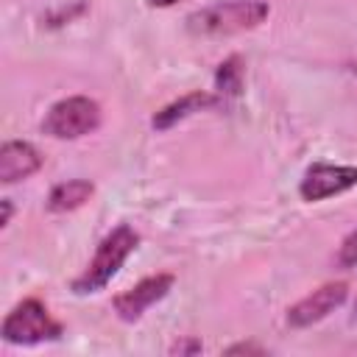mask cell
<instances>
[{
	"label": "cell",
	"instance_id": "1",
	"mask_svg": "<svg viewBox=\"0 0 357 357\" xmlns=\"http://www.w3.org/2000/svg\"><path fill=\"white\" fill-rule=\"evenodd\" d=\"M271 14V6L265 0H220L212 6H204L192 14H187L184 25L192 36H231L243 31H254L262 25Z\"/></svg>",
	"mask_w": 357,
	"mask_h": 357
},
{
	"label": "cell",
	"instance_id": "2",
	"mask_svg": "<svg viewBox=\"0 0 357 357\" xmlns=\"http://www.w3.org/2000/svg\"><path fill=\"white\" fill-rule=\"evenodd\" d=\"M139 245V234L134 231V226L128 223H117L95 248L89 265L70 282V290L75 296H92L98 290H103L114 276L117 271L123 268V262L137 251Z\"/></svg>",
	"mask_w": 357,
	"mask_h": 357
},
{
	"label": "cell",
	"instance_id": "3",
	"mask_svg": "<svg viewBox=\"0 0 357 357\" xmlns=\"http://www.w3.org/2000/svg\"><path fill=\"white\" fill-rule=\"evenodd\" d=\"M0 335L11 346H39L59 340L64 335V326L47 312L39 298H25L3 318Z\"/></svg>",
	"mask_w": 357,
	"mask_h": 357
},
{
	"label": "cell",
	"instance_id": "4",
	"mask_svg": "<svg viewBox=\"0 0 357 357\" xmlns=\"http://www.w3.org/2000/svg\"><path fill=\"white\" fill-rule=\"evenodd\" d=\"M103 123L100 103L86 98V95H70L56 100L45 117H42V131L53 139H78L92 131H98Z\"/></svg>",
	"mask_w": 357,
	"mask_h": 357
},
{
	"label": "cell",
	"instance_id": "5",
	"mask_svg": "<svg viewBox=\"0 0 357 357\" xmlns=\"http://www.w3.org/2000/svg\"><path fill=\"white\" fill-rule=\"evenodd\" d=\"M357 187V165H332V162H312L301 181H298V195L307 204H318L335 195L349 192Z\"/></svg>",
	"mask_w": 357,
	"mask_h": 357
},
{
	"label": "cell",
	"instance_id": "6",
	"mask_svg": "<svg viewBox=\"0 0 357 357\" xmlns=\"http://www.w3.org/2000/svg\"><path fill=\"white\" fill-rule=\"evenodd\" d=\"M173 282H176L173 273H153V276L139 279L134 287H128L120 296H114V301H112L114 315L120 321H126V324L139 321L156 301H162L173 290Z\"/></svg>",
	"mask_w": 357,
	"mask_h": 357
},
{
	"label": "cell",
	"instance_id": "7",
	"mask_svg": "<svg viewBox=\"0 0 357 357\" xmlns=\"http://www.w3.org/2000/svg\"><path fill=\"white\" fill-rule=\"evenodd\" d=\"M346 296H349L346 282H326L287 310V324L293 329H307V326L324 321L326 315H332L346 301Z\"/></svg>",
	"mask_w": 357,
	"mask_h": 357
},
{
	"label": "cell",
	"instance_id": "8",
	"mask_svg": "<svg viewBox=\"0 0 357 357\" xmlns=\"http://www.w3.org/2000/svg\"><path fill=\"white\" fill-rule=\"evenodd\" d=\"M42 162H45V156L36 151V145H31L25 139H8L0 148V181L6 187L25 181L42 167Z\"/></svg>",
	"mask_w": 357,
	"mask_h": 357
},
{
	"label": "cell",
	"instance_id": "9",
	"mask_svg": "<svg viewBox=\"0 0 357 357\" xmlns=\"http://www.w3.org/2000/svg\"><path fill=\"white\" fill-rule=\"evenodd\" d=\"M223 98L218 92H206V89H192L176 100H170L167 106H162L153 117H151V126L156 131H170L173 126H178L181 120L192 117L195 112H204V109H212V106H220Z\"/></svg>",
	"mask_w": 357,
	"mask_h": 357
},
{
	"label": "cell",
	"instance_id": "10",
	"mask_svg": "<svg viewBox=\"0 0 357 357\" xmlns=\"http://www.w3.org/2000/svg\"><path fill=\"white\" fill-rule=\"evenodd\" d=\"M95 192V184L89 178H67L61 184H56L50 192H47V201H45V209L53 212V215H67V212H75L81 209Z\"/></svg>",
	"mask_w": 357,
	"mask_h": 357
},
{
	"label": "cell",
	"instance_id": "11",
	"mask_svg": "<svg viewBox=\"0 0 357 357\" xmlns=\"http://www.w3.org/2000/svg\"><path fill=\"white\" fill-rule=\"evenodd\" d=\"M215 92L223 100L243 92V59L240 56H229L226 61H220L215 73Z\"/></svg>",
	"mask_w": 357,
	"mask_h": 357
},
{
	"label": "cell",
	"instance_id": "12",
	"mask_svg": "<svg viewBox=\"0 0 357 357\" xmlns=\"http://www.w3.org/2000/svg\"><path fill=\"white\" fill-rule=\"evenodd\" d=\"M335 262H337V268H357V229L349 231V234L340 240Z\"/></svg>",
	"mask_w": 357,
	"mask_h": 357
},
{
	"label": "cell",
	"instance_id": "13",
	"mask_svg": "<svg viewBox=\"0 0 357 357\" xmlns=\"http://www.w3.org/2000/svg\"><path fill=\"white\" fill-rule=\"evenodd\" d=\"M201 349L204 346H201L198 337H184V340H178V343L170 346V354H198Z\"/></svg>",
	"mask_w": 357,
	"mask_h": 357
},
{
	"label": "cell",
	"instance_id": "14",
	"mask_svg": "<svg viewBox=\"0 0 357 357\" xmlns=\"http://www.w3.org/2000/svg\"><path fill=\"white\" fill-rule=\"evenodd\" d=\"M226 354H265V349L257 343H234L226 349Z\"/></svg>",
	"mask_w": 357,
	"mask_h": 357
},
{
	"label": "cell",
	"instance_id": "15",
	"mask_svg": "<svg viewBox=\"0 0 357 357\" xmlns=\"http://www.w3.org/2000/svg\"><path fill=\"white\" fill-rule=\"evenodd\" d=\"M0 206H3V218H0V226L6 229V226L11 223V215H14V204H11V198H3V201H0Z\"/></svg>",
	"mask_w": 357,
	"mask_h": 357
},
{
	"label": "cell",
	"instance_id": "16",
	"mask_svg": "<svg viewBox=\"0 0 357 357\" xmlns=\"http://www.w3.org/2000/svg\"><path fill=\"white\" fill-rule=\"evenodd\" d=\"M151 8H170V6H176V3H181V0H145Z\"/></svg>",
	"mask_w": 357,
	"mask_h": 357
},
{
	"label": "cell",
	"instance_id": "17",
	"mask_svg": "<svg viewBox=\"0 0 357 357\" xmlns=\"http://www.w3.org/2000/svg\"><path fill=\"white\" fill-rule=\"evenodd\" d=\"M354 312H357V304H354Z\"/></svg>",
	"mask_w": 357,
	"mask_h": 357
}]
</instances>
